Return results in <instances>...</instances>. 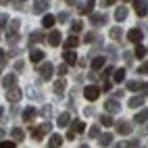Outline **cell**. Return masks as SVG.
Masks as SVG:
<instances>
[{
    "instance_id": "obj_1",
    "label": "cell",
    "mask_w": 148,
    "mask_h": 148,
    "mask_svg": "<svg viewBox=\"0 0 148 148\" xmlns=\"http://www.w3.org/2000/svg\"><path fill=\"white\" fill-rule=\"evenodd\" d=\"M84 96H86V100H90V102H94L98 96H100V88L98 86H88L86 90H84Z\"/></svg>"
},
{
    "instance_id": "obj_2",
    "label": "cell",
    "mask_w": 148,
    "mask_h": 148,
    "mask_svg": "<svg viewBox=\"0 0 148 148\" xmlns=\"http://www.w3.org/2000/svg\"><path fill=\"white\" fill-rule=\"evenodd\" d=\"M134 8H136L138 17H146L148 15V2L146 0H134Z\"/></svg>"
},
{
    "instance_id": "obj_3",
    "label": "cell",
    "mask_w": 148,
    "mask_h": 148,
    "mask_svg": "<svg viewBox=\"0 0 148 148\" xmlns=\"http://www.w3.org/2000/svg\"><path fill=\"white\" fill-rule=\"evenodd\" d=\"M127 38H130V42L140 44V42H142V38H144V32H142V29H138V27H134V29H130Z\"/></svg>"
},
{
    "instance_id": "obj_4",
    "label": "cell",
    "mask_w": 148,
    "mask_h": 148,
    "mask_svg": "<svg viewBox=\"0 0 148 148\" xmlns=\"http://www.w3.org/2000/svg\"><path fill=\"white\" fill-rule=\"evenodd\" d=\"M50 75H52V65L50 63H42L40 65V77L46 82V79H50Z\"/></svg>"
},
{
    "instance_id": "obj_5",
    "label": "cell",
    "mask_w": 148,
    "mask_h": 148,
    "mask_svg": "<svg viewBox=\"0 0 148 148\" xmlns=\"http://www.w3.org/2000/svg\"><path fill=\"white\" fill-rule=\"evenodd\" d=\"M2 86L6 88V90H8V88H15V86H17V75H15V73L4 75V77H2Z\"/></svg>"
},
{
    "instance_id": "obj_6",
    "label": "cell",
    "mask_w": 148,
    "mask_h": 148,
    "mask_svg": "<svg viewBox=\"0 0 148 148\" xmlns=\"http://www.w3.org/2000/svg\"><path fill=\"white\" fill-rule=\"evenodd\" d=\"M104 111H108L111 115H113V113H119V111H121V104L117 102V100H106V102H104Z\"/></svg>"
},
{
    "instance_id": "obj_7",
    "label": "cell",
    "mask_w": 148,
    "mask_h": 148,
    "mask_svg": "<svg viewBox=\"0 0 148 148\" xmlns=\"http://www.w3.org/2000/svg\"><path fill=\"white\" fill-rule=\"evenodd\" d=\"M117 134H121V136H130V134H132V125L127 123V121H119V123H117Z\"/></svg>"
},
{
    "instance_id": "obj_8",
    "label": "cell",
    "mask_w": 148,
    "mask_h": 148,
    "mask_svg": "<svg viewBox=\"0 0 148 148\" xmlns=\"http://www.w3.org/2000/svg\"><path fill=\"white\" fill-rule=\"evenodd\" d=\"M19 98H21V92H19L17 88H8V92H6V100H8V102H17Z\"/></svg>"
},
{
    "instance_id": "obj_9",
    "label": "cell",
    "mask_w": 148,
    "mask_h": 148,
    "mask_svg": "<svg viewBox=\"0 0 148 148\" xmlns=\"http://www.w3.org/2000/svg\"><path fill=\"white\" fill-rule=\"evenodd\" d=\"M61 40H63L61 32H50V34H48V44H50V46H58Z\"/></svg>"
},
{
    "instance_id": "obj_10",
    "label": "cell",
    "mask_w": 148,
    "mask_h": 148,
    "mask_svg": "<svg viewBox=\"0 0 148 148\" xmlns=\"http://www.w3.org/2000/svg\"><path fill=\"white\" fill-rule=\"evenodd\" d=\"M36 115H38V111H36V108H34V106H27L25 111H23V121H25V123H29V121H32Z\"/></svg>"
},
{
    "instance_id": "obj_11",
    "label": "cell",
    "mask_w": 148,
    "mask_h": 148,
    "mask_svg": "<svg viewBox=\"0 0 148 148\" xmlns=\"http://www.w3.org/2000/svg\"><path fill=\"white\" fill-rule=\"evenodd\" d=\"M63 58H65V63H67V65H75V61H77V54L73 52V48H71V50H65Z\"/></svg>"
},
{
    "instance_id": "obj_12",
    "label": "cell",
    "mask_w": 148,
    "mask_h": 148,
    "mask_svg": "<svg viewBox=\"0 0 148 148\" xmlns=\"http://www.w3.org/2000/svg\"><path fill=\"white\" fill-rule=\"evenodd\" d=\"M29 61H34V63L38 65L40 61H44V52H42V50H36V48H34V50L29 52Z\"/></svg>"
},
{
    "instance_id": "obj_13",
    "label": "cell",
    "mask_w": 148,
    "mask_h": 148,
    "mask_svg": "<svg viewBox=\"0 0 148 148\" xmlns=\"http://www.w3.org/2000/svg\"><path fill=\"white\" fill-rule=\"evenodd\" d=\"M46 6H48L46 0H34V13H44Z\"/></svg>"
},
{
    "instance_id": "obj_14",
    "label": "cell",
    "mask_w": 148,
    "mask_h": 148,
    "mask_svg": "<svg viewBox=\"0 0 148 148\" xmlns=\"http://www.w3.org/2000/svg\"><path fill=\"white\" fill-rule=\"evenodd\" d=\"M115 19H117V21H125V19H127V8L125 6H119V8H117V11H115Z\"/></svg>"
},
{
    "instance_id": "obj_15",
    "label": "cell",
    "mask_w": 148,
    "mask_h": 148,
    "mask_svg": "<svg viewBox=\"0 0 148 148\" xmlns=\"http://www.w3.org/2000/svg\"><path fill=\"white\" fill-rule=\"evenodd\" d=\"M65 88H67V82L63 79V77H61V79H56L54 82V94H63Z\"/></svg>"
},
{
    "instance_id": "obj_16",
    "label": "cell",
    "mask_w": 148,
    "mask_h": 148,
    "mask_svg": "<svg viewBox=\"0 0 148 148\" xmlns=\"http://www.w3.org/2000/svg\"><path fill=\"white\" fill-rule=\"evenodd\" d=\"M69 121H71V113H63V115H58V127H67Z\"/></svg>"
},
{
    "instance_id": "obj_17",
    "label": "cell",
    "mask_w": 148,
    "mask_h": 148,
    "mask_svg": "<svg viewBox=\"0 0 148 148\" xmlns=\"http://www.w3.org/2000/svg\"><path fill=\"white\" fill-rule=\"evenodd\" d=\"M13 140H17V142H23V138H25V132L21 130V127H13Z\"/></svg>"
},
{
    "instance_id": "obj_18",
    "label": "cell",
    "mask_w": 148,
    "mask_h": 148,
    "mask_svg": "<svg viewBox=\"0 0 148 148\" xmlns=\"http://www.w3.org/2000/svg\"><path fill=\"white\" fill-rule=\"evenodd\" d=\"M144 104V96H134V98H130V106L132 108H140Z\"/></svg>"
},
{
    "instance_id": "obj_19",
    "label": "cell",
    "mask_w": 148,
    "mask_h": 148,
    "mask_svg": "<svg viewBox=\"0 0 148 148\" xmlns=\"http://www.w3.org/2000/svg\"><path fill=\"white\" fill-rule=\"evenodd\" d=\"M113 79H115L117 84H121V82L125 79V69H115V71H113Z\"/></svg>"
},
{
    "instance_id": "obj_20",
    "label": "cell",
    "mask_w": 148,
    "mask_h": 148,
    "mask_svg": "<svg viewBox=\"0 0 148 148\" xmlns=\"http://www.w3.org/2000/svg\"><path fill=\"white\" fill-rule=\"evenodd\" d=\"M77 44H79V40H77L75 36H69L67 40H65V48H67V50H71V48H75Z\"/></svg>"
},
{
    "instance_id": "obj_21",
    "label": "cell",
    "mask_w": 148,
    "mask_h": 148,
    "mask_svg": "<svg viewBox=\"0 0 148 148\" xmlns=\"http://www.w3.org/2000/svg\"><path fill=\"white\" fill-rule=\"evenodd\" d=\"M98 140H100V146H108L113 142V134H100V136H98Z\"/></svg>"
},
{
    "instance_id": "obj_22",
    "label": "cell",
    "mask_w": 148,
    "mask_h": 148,
    "mask_svg": "<svg viewBox=\"0 0 148 148\" xmlns=\"http://www.w3.org/2000/svg\"><path fill=\"white\" fill-rule=\"evenodd\" d=\"M92 69L94 71H98V69H104V56H96L92 61Z\"/></svg>"
},
{
    "instance_id": "obj_23",
    "label": "cell",
    "mask_w": 148,
    "mask_h": 148,
    "mask_svg": "<svg viewBox=\"0 0 148 148\" xmlns=\"http://www.w3.org/2000/svg\"><path fill=\"white\" fill-rule=\"evenodd\" d=\"M136 123H146L148 121V111H140V113H136Z\"/></svg>"
},
{
    "instance_id": "obj_24",
    "label": "cell",
    "mask_w": 148,
    "mask_h": 148,
    "mask_svg": "<svg viewBox=\"0 0 148 148\" xmlns=\"http://www.w3.org/2000/svg\"><path fill=\"white\" fill-rule=\"evenodd\" d=\"M61 144H63V138L58 136V134L50 136V144H48V146H52V148H56V146H61Z\"/></svg>"
},
{
    "instance_id": "obj_25",
    "label": "cell",
    "mask_w": 148,
    "mask_h": 148,
    "mask_svg": "<svg viewBox=\"0 0 148 148\" xmlns=\"http://www.w3.org/2000/svg\"><path fill=\"white\" fill-rule=\"evenodd\" d=\"M44 136L46 134L42 132V127H34V130H32V138H34V140H42Z\"/></svg>"
},
{
    "instance_id": "obj_26",
    "label": "cell",
    "mask_w": 148,
    "mask_h": 148,
    "mask_svg": "<svg viewBox=\"0 0 148 148\" xmlns=\"http://www.w3.org/2000/svg\"><path fill=\"white\" fill-rule=\"evenodd\" d=\"M42 25H44V27H52V25H54V17H52V15H44Z\"/></svg>"
},
{
    "instance_id": "obj_27",
    "label": "cell",
    "mask_w": 148,
    "mask_h": 148,
    "mask_svg": "<svg viewBox=\"0 0 148 148\" xmlns=\"http://www.w3.org/2000/svg\"><path fill=\"white\" fill-rule=\"evenodd\" d=\"M134 54H136L138 58H144V54H146V48H144L142 44H136V50H134Z\"/></svg>"
},
{
    "instance_id": "obj_28",
    "label": "cell",
    "mask_w": 148,
    "mask_h": 148,
    "mask_svg": "<svg viewBox=\"0 0 148 148\" xmlns=\"http://www.w3.org/2000/svg\"><path fill=\"white\" fill-rule=\"evenodd\" d=\"M121 36H123L121 27H113L111 29V38H113V40H121Z\"/></svg>"
},
{
    "instance_id": "obj_29",
    "label": "cell",
    "mask_w": 148,
    "mask_h": 148,
    "mask_svg": "<svg viewBox=\"0 0 148 148\" xmlns=\"http://www.w3.org/2000/svg\"><path fill=\"white\" fill-rule=\"evenodd\" d=\"M92 23L98 25V23H106V15H92Z\"/></svg>"
},
{
    "instance_id": "obj_30",
    "label": "cell",
    "mask_w": 148,
    "mask_h": 148,
    "mask_svg": "<svg viewBox=\"0 0 148 148\" xmlns=\"http://www.w3.org/2000/svg\"><path fill=\"white\" fill-rule=\"evenodd\" d=\"M86 130V125H84V121H73V132H77V134H82Z\"/></svg>"
},
{
    "instance_id": "obj_31",
    "label": "cell",
    "mask_w": 148,
    "mask_h": 148,
    "mask_svg": "<svg viewBox=\"0 0 148 148\" xmlns=\"http://www.w3.org/2000/svg\"><path fill=\"white\" fill-rule=\"evenodd\" d=\"M71 29H73V34L82 32V29H84V23H82V21H77V19H75V21L71 23Z\"/></svg>"
},
{
    "instance_id": "obj_32",
    "label": "cell",
    "mask_w": 148,
    "mask_h": 148,
    "mask_svg": "<svg viewBox=\"0 0 148 148\" xmlns=\"http://www.w3.org/2000/svg\"><path fill=\"white\" fill-rule=\"evenodd\" d=\"M127 90H142V84L140 82H127Z\"/></svg>"
},
{
    "instance_id": "obj_33",
    "label": "cell",
    "mask_w": 148,
    "mask_h": 148,
    "mask_svg": "<svg viewBox=\"0 0 148 148\" xmlns=\"http://www.w3.org/2000/svg\"><path fill=\"white\" fill-rule=\"evenodd\" d=\"M100 123H102V125H113V117H111V115H102V117H100Z\"/></svg>"
},
{
    "instance_id": "obj_34",
    "label": "cell",
    "mask_w": 148,
    "mask_h": 148,
    "mask_svg": "<svg viewBox=\"0 0 148 148\" xmlns=\"http://www.w3.org/2000/svg\"><path fill=\"white\" fill-rule=\"evenodd\" d=\"M138 73H140V75H146V73H148V61H146L144 65L138 67Z\"/></svg>"
},
{
    "instance_id": "obj_35",
    "label": "cell",
    "mask_w": 148,
    "mask_h": 148,
    "mask_svg": "<svg viewBox=\"0 0 148 148\" xmlns=\"http://www.w3.org/2000/svg\"><path fill=\"white\" fill-rule=\"evenodd\" d=\"M96 6V2H94V0H88V2H86V13H92V8Z\"/></svg>"
},
{
    "instance_id": "obj_36",
    "label": "cell",
    "mask_w": 148,
    "mask_h": 148,
    "mask_svg": "<svg viewBox=\"0 0 148 148\" xmlns=\"http://www.w3.org/2000/svg\"><path fill=\"white\" fill-rule=\"evenodd\" d=\"M88 136H90V138H98V136H100V130H98V127H92Z\"/></svg>"
},
{
    "instance_id": "obj_37",
    "label": "cell",
    "mask_w": 148,
    "mask_h": 148,
    "mask_svg": "<svg viewBox=\"0 0 148 148\" xmlns=\"http://www.w3.org/2000/svg\"><path fill=\"white\" fill-rule=\"evenodd\" d=\"M113 71H115L113 67H106V69H102V79H104V77H108V75L113 73Z\"/></svg>"
},
{
    "instance_id": "obj_38",
    "label": "cell",
    "mask_w": 148,
    "mask_h": 148,
    "mask_svg": "<svg viewBox=\"0 0 148 148\" xmlns=\"http://www.w3.org/2000/svg\"><path fill=\"white\" fill-rule=\"evenodd\" d=\"M29 40H32V42H38V40H42V34H32V36H29Z\"/></svg>"
},
{
    "instance_id": "obj_39",
    "label": "cell",
    "mask_w": 148,
    "mask_h": 148,
    "mask_svg": "<svg viewBox=\"0 0 148 148\" xmlns=\"http://www.w3.org/2000/svg\"><path fill=\"white\" fill-rule=\"evenodd\" d=\"M23 67H25L23 61H17V63H15V69H17V71H23Z\"/></svg>"
},
{
    "instance_id": "obj_40",
    "label": "cell",
    "mask_w": 148,
    "mask_h": 148,
    "mask_svg": "<svg viewBox=\"0 0 148 148\" xmlns=\"http://www.w3.org/2000/svg\"><path fill=\"white\" fill-rule=\"evenodd\" d=\"M56 71H58V75H65V73H67V65H61Z\"/></svg>"
},
{
    "instance_id": "obj_41",
    "label": "cell",
    "mask_w": 148,
    "mask_h": 148,
    "mask_svg": "<svg viewBox=\"0 0 148 148\" xmlns=\"http://www.w3.org/2000/svg\"><path fill=\"white\" fill-rule=\"evenodd\" d=\"M40 113H42L44 117H48V115H50V106H48V104H46V106L42 108V111H40Z\"/></svg>"
},
{
    "instance_id": "obj_42",
    "label": "cell",
    "mask_w": 148,
    "mask_h": 148,
    "mask_svg": "<svg viewBox=\"0 0 148 148\" xmlns=\"http://www.w3.org/2000/svg\"><path fill=\"white\" fill-rule=\"evenodd\" d=\"M67 19H69V15H67V13H61V15H58V21H61V23H65Z\"/></svg>"
},
{
    "instance_id": "obj_43",
    "label": "cell",
    "mask_w": 148,
    "mask_h": 148,
    "mask_svg": "<svg viewBox=\"0 0 148 148\" xmlns=\"http://www.w3.org/2000/svg\"><path fill=\"white\" fill-rule=\"evenodd\" d=\"M15 142H17V140H15ZM15 142H11V140H6V142H4V140H2V146H6V148H13V146H15Z\"/></svg>"
},
{
    "instance_id": "obj_44",
    "label": "cell",
    "mask_w": 148,
    "mask_h": 148,
    "mask_svg": "<svg viewBox=\"0 0 148 148\" xmlns=\"http://www.w3.org/2000/svg\"><path fill=\"white\" fill-rule=\"evenodd\" d=\"M84 40H86V44H88V42H94V36H92V34H86Z\"/></svg>"
},
{
    "instance_id": "obj_45",
    "label": "cell",
    "mask_w": 148,
    "mask_h": 148,
    "mask_svg": "<svg viewBox=\"0 0 148 148\" xmlns=\"http://www.w3.org/2000/svg\"><path fill=\"white\" fill-rule=\"evenodd\" d=\"M111 88H113L111 82H104V84H102V90H111Z\"/></svg>"
},
{
    "instance_id": "obj_46",
    "label": "cell",
    "mask_w": 148,
    "mask_h": 148,
    "mask_svg": "<svg viewBox=\"0 0 148 148\" xmlns=\"http://www.w3.org/2000/svg\"><path fill=\"white\" fill-rule=\"evenodd\" d=\"M6 23H8V17H6V15H2V19H0V25H2V27H4Z\"/></svg>"
},
{
    "instance_id": "obj_47",
    "label": "cell",
    "mask_w": 148,
    "mask_h": 148,
    "mask_svg": "<svg viewBox=\"0 0 148 148\" xmlns=\"http://www.w3.org/2000/svg\"><path fill=\"white\" fill-rule=\"evenodd\" d=\"M75 134H77V132H73V130H69V132H67V138H69V140H73V138H75Z\"/></svg>"
},
{
    "instance_id": "obj_48",
    "label": "cell",
    "mask_w": 148,
    "mask_h": 148,
    "mask_svg": "<svg viewBox=\"0 0 148 148\" xmlns=\"http://www.w3.org/2000/svg\"><path fill=\"white\" fill-rule=\"evenodd\" d=\"M142 94L148 96V84H142Z\"/></svg>"
},
{
    "instance_id": "obj_49",
    "label": "cell",
    "mask_w": 148,
    "mask_h": 148,
    "mask_svg": "<svg viewBox=\"0 0 148 148\" xmlns=\"http://www.w3.org/2000/svg\"><path fill=\"white\" fill-rule=\"evenodd\" d=\"M102 4L104 6H111V4H115V0H102Z\"/></svg>"
},
{
    "instance_id": "obj_50",
    "label": "cell",
    "mask_w": 148,
    "mask_h": 148,
    "mask_svg": "<svg viewBox=\"0 0 148 148\" xmlns=\"http://www.w3.org/2000/svg\"><path fill=\"white\" fill-rule=\"evenodd\" d=\"M67 4H77V0H65Z\"/></svg>"
}]
</instances>
